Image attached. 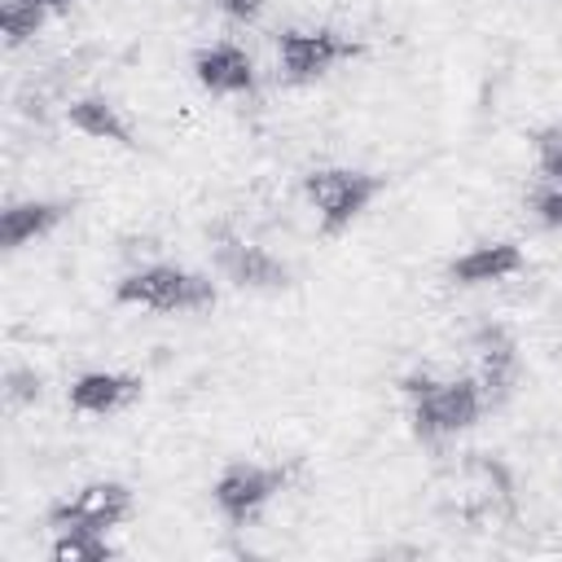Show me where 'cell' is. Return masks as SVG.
Returning <instances> with one entry per match:
<instances>
[{
    "label": "cell",
    "mask_w": 562,
    "mask_h": 562,
    "mask_svg": "<svg viewBox=\"0 0 562 562\" xmlns=\"http://www.w3.org/2000/svg\"><path fill=\"white\" fill-rule=\"evenodd\" d=\"M400 391L408 400V430L422 443H448L474 430L487 413V395L479 378H435V373H404Z\"/></svg>",
    "instance_id": "1"
},
{
    "label": "cell",
    "mask_w": 562,
    "mask_h": 562,
    "mask_svg": "<svg viewBox=\"0 0 562 562\" xmlns=\"http://www.w3.org/2000/svg\"><path fill=\"white\" fill-rule=\"evenodd\" d=\"M220 290L206 272L180 268V263H140L114 281V303L158 312V316H189L215 307Z\"/></svg>",
    "instance_id": "2"
},
{
    "label": "cell",
    "mask_w": 562,
    "mask_h": 562,
    "mask_svg": "<svg viewBox=\"0 0 562 562\" xmlns=\"http://www.w3.org/2000/svg\"><path fill=\"white\" fill-rule=\"evenodd\" d=\"M382 189H386V180L378 171H369V167L334 162V167H312L303 176V198H307V206H312V215H316L325 237L347 233L378 202Z\"/></svg>",
    "instance_id": "3"
},
{
    "label": "cell",
    "mask_w": 562,
    "mask_h": 562,
    "mask_svg": "<svg viewBox=\"0 0 562 562\" xmlns=\"http://www.w3.org/2000/svg\"><path fill=\"white\" fill-rule=\"evenodd\" d=\"M351 57H360V40L334 26H285L277 35V75L290 88H307Z\"/></svg>",
    "instance_id": "4"
},
{
    "label": "cell",
    "mask_w": 562,
    "mask_h": 562,
    "mask_svg": "<svg viewBox=\"0 0 562 562\" xmlns=\"http://www.w3.org/2000/svg\"><path fill=\"white\" fill-rule=\"evenodd\" d=\"M136 514V492L119 479H92L48 505V527L53 531H114Z\"/></svg>",
    "instance_id": "5"
},
{
    "label": "cell",
    "mask_w": 562,
    "mask_h": 562,
    "mask_svg": "<svg viewBox=\"0 0 562 562\" xmlns=\"http://www.w3.org/2000/svg\"><path fill=\"white\" fill-rule=\"evenodd\" d=\"M211 259H215V272L233 290H246V294H281L294 285V268L281 255H272L268 246L237 237V233H215Z\"/></svg>",
    "instance_id": "6"
},
{
    "label": "cell",
    "mask_w": 562,
    "mask_h": 562,
    "mask_svg": "<svg viewBox=\"0 0 562 562\" xmlns=\"http://www.w3.org/2000/svg\"><path fill=\"white\" fill-rule=\"evenodd\" d=\"M281 487H285V474L277 465H263V461H246L241 457V461H228L211 479V505L220 509L224 522L246 527V522H255L272 505V496Z\"/></svg>",
    "instance_id": "7"
},
{
    "label": "cell",
    "mask_w": 562,
    "mask_h": 562,
    "mask_svg": "<svg viewBox=\"0 0 562 562\" xmlns=\"http://www.w3.org/2000/svg\"><path fill=\"white\" fill-rule=\"evenodd\" d=\"M470 347H474V364H479L474 378H479V386H483V395H487V408H501V404L514 395L518 378H522V351H518V338L509 334V325H501V321H483V325L474 329Z\"/></svg>",
    "instance_id": "8"
},
{
    "label": "cell",
    "mask_w": 562,
    "mask_h": 562,
    "mask_svg": "<svg viewBox=\"0 0 562 562\" xmlns=\"http://www.w3.org/2000/svg\"><path fill=\"white\" fill-rule=\"evenodd\" d=\"M189 70H193V79H198L206 92H215V97H250L255 83H259L255 57H250L241 44H233V40H215V44L193 48Z\"/></svg>",
    "instance_id": "9"
},
{
    "label": "cell",
    "mask_w": 562,
    "mask_h": 562,
    "mask_svg": "<svg viewBox=\"0 0 562 562\" xmlns=\"http://www.w3.org/2000/svg\"><path fill=\"white\" fill-rule=\"evenodd\" d=\"M145 395V382L123 369H83L66 386V404L83 417H114Z\"/></svg>",
    "instance_id": "10"
},
{
    "label": "cell",
    "mask_w": 562,
    "mask_h": 562,
    "mask_svg": "<svg viewBox=\"0 0 562 562\" xmlns=\"http://www.w3.org/2000/svg\"><path fill=\"white\" fill-rule=\"evenodd\" d=\"M75 215V202L66 198H18L0 211V246L4 255H18L22 246L57 233Z\"/></svg>",
    "instance_id": "11"
},
{
    "label": "cell",
    "mask_w": 562,
    "mask_h": 562,
    "mask_svg": "<svg viewBox=\"0 0 562 562\" xmlns=\"http://www.w3.org/2000/svg\"><path fill=\"white\" fill-rule=\"evenodd\" d=\"M527 255L518 241H479L470 250H461L457 259H448V281L461 285V290H479V285H496V281H509L514 272H522Z\"/></svg>",
    "instance_id": "12"
},
{
    "label": "cell",
    "mask_w": 562,
    "mask_h": 562,
    "mask_svg": "<svg viewBox=\"0 0 562 562\" xmlns=\"http://www.w3.org/2000/svg\"><path fill=\"white\" fill-rule=\"evenodd\" d=\"M66 123L88 136V140H101V145H119V149H136V132L132 123L123 119V110L101 97V92H83V97H70L66 105Z\"/></svg>",
    "instance_id": "13"
},
{
    "label": "cell",
    "mask_w": 562,
    "mask_h": 562,
    "mask_svg": "<svg viewBox=\"0 0 562 562\" xmlns=\"http://www.w3.org/2000/svg\"><path fill=\"white\" fill-rule=\"evenodd\" d=\"M53 562H110L114 544L105 531H53Z\"/></svg>",
    "instance_id": "14"
},
{
    "label": "cell",
    "mask_w": 562,
    "mask_h": 562,
    "mask_svg": "<svg viewBox=\"0 0 562 562\" xmlns=\"http://www.w3.org/2000/svg\"><path fill=\"white\" fill-rule=\"evenodd\" d=\"M48 13L35 0H4L0 9V31H4V48H22L44 31Z\"/></svg>",
    "instance_id": "15"
},
{
    "label": "cell",
    "mask_w": 562,
    "mask_h": 562,
    "mask_svg": "<svg viewBox=\"0 0 562 562\" xmlns=\"http://www.w3.org/2000/svg\"><path fill=\"white\" fill-rule=\"evenodd\" d=\"M531 158L544 184H562V123H549L531 136Z\"/></svg>",
    "instance_id": "16"
},
{
    "label": "cell",
    "mask_w": 562,
    "mask_h": 562,
    "mask_svg": "<svg viewBox=\"0 0 562 562\" xmlns=\"http://www.w3.org/2000/svg\"><path fill=\"white\" fill-rule=\"evenodd\" d=\"M44 400V378L31 364H9L4 369V404L9 408H31Z\"/></svg>",
    "instance_id": "17"
},
{
    "label": "cell",
    "mask_w": 562,
    "mask_h": 562,
    "mask_svg": "<svg viewBox=\"0 0 562 562\" xmlns=\"http://www.w3.org/2000/svg\"><path fill=\"white\" fill-rule=\"evenodd\" d=\"M527 206H531L536 224H544V228L562 233V184H544V180H540V189H531Z\"/></svg>",
    "instance_id": "18"
},
{
    "label": "cell",
    "mask_w": 562,
    "mask_h": 562,
    "mask_svg": "<svg viewBox=\"0 0 562 562\" xmlns=\"http://www.w3.org/2000/svg\"><path fill=\"white\" fill-rule=\"evenodd\" d=\"M228 22H255L263 9H268V0H211Z\"/></svg>",
    "instance_id": "19"
},
{
    "label": "cell",
    "mask_w": 562,
    "mask_h": 562,
    "mask_svg": "<svg viewBox=\"0 0 562 562\" xmlns=\"http://www.w3.org/2000/svg\"><path fill=\"white\" fill-rule=\"evenodd\" d=\"M35 4H40V9H44V13L53 18V13H70V9L79 4V0H35Z\"/></svg>",
    "instance_id": "20"
}]
</instances>
